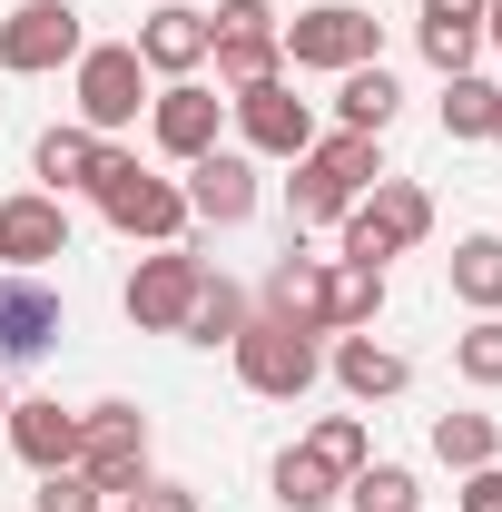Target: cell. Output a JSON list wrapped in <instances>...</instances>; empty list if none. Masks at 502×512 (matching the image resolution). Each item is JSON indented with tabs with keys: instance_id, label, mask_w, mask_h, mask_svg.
I'll return each mask as SVG.
<instances>
[{
	"instance_id": "obj_4",
	"label": "cell",
	"mask_w": 502,
	"mask_h": 512,
	"mask_svg": "<svg viewBox=\"0 0 502 512\" xmlns=\"http://www.w3.org/2000/svg\"><path fill=\"white\" fill-rule=\"evenodd\" d=\"M345 256H365V266H384V256H404L424 227H434V197L424 188H404V178H375V197H355L345 217Z\"/></svg>"
},
{
	"instance_id": "obj_36",
	"label": "cell",
	"mask_w": 502,
	"mask_h": 512,
	"mask_svg": "<svg viewBox=\"0 0 502 512\" xmlns=\"http://www.w3.org/2000/svg\"><path fill=\"white\" fill-rule=\"evenodd\" d=\"M0 424H10V394H0Z\"/></svg>"
},
{
	"instance_id": "obj_5",
	"label": "cell",
	"mask_w": 502,
	"mask_h": 512,
	"mask_svg": "<svg viewBox=\"0 0 502 512\" xmlns=\"http://www.w3.org/2000/svg\"><path fill=\"white\" fill-rule=\"evenodd\" d=\"M79 473L99 493H138L148 483V414L138 404H89L79 414Z\"/></svg>"
},
{
	"instance_id": "obj_25",
	"label": "cell",
	"mask_w": 502,
	"mask_h": 512,
	"mask_svg": "<svg viewBox=\"0 0 502 512\" xmlns=\"http://www.w3.org/2000/svg\"><path fill=\"white\" fill-rule=\"evenodd\" d=\"M493 119H502V89L493 79H443V138H493Z\"/></svg>"
},
{
	"instance_id": "obj_27",
	"label": "cell",
	"mask_w": 502,
	"mask_h": 512,
	"mask_svg": "<svg viewBox=\"0 0 502 512\" xmlns=\"http://www.w3.org/2000/svg\"><path fill=\"white\" fill-rule=\"evenodd\" d=\"M335 483H345V473H325L306 444L276 453V503H286V512H325V503H335Z\"/></svg>"
},
{
	"instance_id": "obj_12",
	"label": "cell",
	"mask_w": 502,
	"mask_h": 512,
	"mask_svg": "<svg viewBox=\"0 0 502 512\" xmlns=\"http://www.w3.org/2000/svg\"><path fill=\"white\" fill-rule=\"evenodd\" d=\"M60 296L40 286V276H0V365H30V355H50L60 345Z\"/></svg>"
},
{
	"instance_id": "obj_34",
	"label": "cell",
	"mask_w": 502,
	"mask_h": 512,
	"mask_svg": "<svg viewBox=\"0 0 502 512\" xmlns=\"http://www.w3.org/2000/svg\"><path fill=\"white\" fill-rule=\"evenodd\" d=\"M463 512H502V473L483 463V473H463Z\"/></svg>"
},
{
	"instance_id": "obj_2",
	"label": "cell",
	"mask_w": 502,
	"mask_h": 512,
	"mask_svg": "<svg viewBox=\"0 0 502 512\" xmlns=\"http://www.w3.org/2000/svg\"><path fill=\"white\" fill-rule=\"evenodd\" d=\"M89 197H99V217H109V227H128V237H158V247H168V237L188 227V188L148 178V168H138V158H119V148L99 158Z\"/></svg>"
},
{
	"instance_id": "obj_1",
	"label": "cell",
	"mask_w": 502,
	"mask_h": 512,
	"mask_svg": "<svg viewBox=\"0 0 502 512\" xmlns=\"http://www.w3.org/2000/svg\"><path fill=\"white\" fill-rule=\"evenodd\" d=\"M384 168H375V138H355V128H335V138H315L306 158H296V227H335L355 197L375 188Z\"/></svg>"
},
{
	"instance_id": "obj_19",
	"label": "cell",
	"mask_w": 502,
	"mask_h": 512,
	"mask_svg": "<svg viewBox=\"0 0 502 512\" xmlns=\"http://www.w3.org/2000/svg\"><path fill=\"white\" fill-rule=\"evenodd\" d=\"M128 50H138L148 69H178V79H188V69L207 60V10H158V20H148Z\"/></svg>"
},
{
	"instance_id": "obj_10",
	"label": "cell",
	"mask_w": 502,
	"mask_h": 512,
	"mask_svg": "<svg viewBox=\"0 0 502 512\" xmlns=\"http://www.w3.org/2000/svg\"><path fill=\"white\" fill-rule=\"evenodd\" d=\"M138 99H148V60H138L128 40H109V50H79V119L99 128V138L138 119Z\"/></svg>"
},
{
	"instance_id": "obj_7",
	"label": "cell",
	"mask_w": 502,
	"mask_h": 512,
	"mask_svg": "<svg viewBox=\"0 0 502 512\" xmlns=\"http://www.w3.org/2000/svg\"><path fill=\"white\" fill-rule=\"evenodd\" d=\"M89 40H79V10L69 0H20L10 20H0V69L10 79H40V69H60V60H79Z\"/></svg>"
},
{
	"instance_id": "obj_28",
	"label": "cell",
	"mask_w": 502,
	"mask_h": 512,
	"mask_svg": "<svg viewBox=\"0 0 502 512\" xmlns=\"http://www.w3.org/2000/svg\"><path fill=\"white\" fill-rule=\"evenodd\" d=\"M493 444H502L493 414H443V424H434V453L453 463V473H483V463H493Z\"/></svg>"
},
{
	"instance_id": "obj_30",
	"label": "cell",
	"mask_w": 502,
	"mask_h": 512,
	"mask_svg": "<svg viewBox=\"0 0 502 512\" xmlns=\"http://www.w3.org/2000/svg\"><path fill=\"white\" fill-rule=\"evenodd\" d=\"M306 453L325 463V473H365V424H355V414H325V424L306 434Z\"/></svg>"
},
{
	"instance_id": "obj_35",
	"label": "cell",
	"mask_w": 502,
	"mask_h": 512,
	"mask_svg": "<svg viewBox=\"0 0 502 512\" xmlns=\"http://www.w3.org/2000/svg\"><path fill=\"white\" fill-rule=\"evenodd\" d=\"M483 40H493V50H502V0H493V10H483Z\"/></svg>"
},
{
	"instance_id": "obj_31",
	"label": "cell",
	"mask_w": 502,
	"mask_h": 512,
	"mask_svg": "<svg viewBox=\"0 0 502 512\" xmlns=\"http://www.w3.org/2000/svg\"><path fill=\"white\" fill-rule=\"evenodd\" d=\"M40 512H109V493L79 463H60V473H40Z\"/></svg>"
},
{
	"instance_id": "obj_22",
	"label": "cell",
	"mask_w": 502,
	"mask_h": 512,
	"mask_svg": "<svg viewBox=\"0 0 502 512\" xmlns=\"http://www.w3.org/2000/svg\"><path fill=\"white\" fill-rule=\"evenodd\" d=\"M247 316H256V306H247V286H227V276H207L178 335H197V345H237V335H247Z\"/></svg>"
},
{
	"instance_id": "obj_6",
	"label": "cell",
	"mask_w": 502,
	"mask_h": 512,
	"mask_svg": "<svg viewBox=\"0 0 502 512\" xmlns=\"http://www.w3.org/2000/svg\"><path fill=\"white\" fill-rule=\"evenodd\" d=\"M207 60H217V79L227 89H256V79H276V10L266 0H217L207 10Z\"/></svg>"
},
{
	"instance_id": "obj_18",
	"label": "cell",
	"mask_w": 502,
	"mask_h": 512,
	"mask_svg": "<svg viewBox=\"0 0 502 512\" xmlns=\"http://www.w3.org/2000/svg\"><path fill=\"white\" fill-rule=\"evenodd\" d=\"M266 316L296 325V335H335V325H325V266H315V256H286V266L266 276Z\"/></svg>"
},
{
	"instance_id": "obj_37",
	"label": "cell",
	"mask_w": 502,
	"mask_h": 512,
	"mask_svg": "<svg viewBox=\"0 0 502 512\" xmlns=\"http://www.w3.org/2000/svg\"><path fill=\"white\" fill-rule=\"evenodd\" d=\"M493 138H502V119H493Z\"/></svg>"
},
{
	"instance_id": "obj_14",
	"label": "cell",
	"mask_w": 502,
	"mask_h": 512,
	"mask_svg": "<svg viewBox=\"0 0 502 512\" xmlns=\"http://www.w3.org/2000/svg\"><path fill=\"white\" fill-rule=\"evenodd\" d=\"M0 256H10V276H30V266L69 256V217H60V197H10V207H0Z\"/></svg>"
},
{
	"instance_id": "obj_26",
	"label": "cell",
	"mask_w": 502,
	"mask_h": 512,
	"mask_svg": "<svg viewBox=\"0 0 502 512\" xmlns=\"http://www.w3.org/2000/svg\"><path fill=\"white\" fill-rule=\"evenodd\" d=\"M453 296L483 306V316L502 306V237H463V247H453Z\"/></svg>"
},
{
	"instance_id": "obj_17",
	"label": "cell",
	"mask_w": 502,
	"mask_h": 512,
	"mask_svg": "<svg viewBox=\"0 0 502 512\" xmlns=\"http://www.w3.org/2000/svg\"><path fill=\"white\" fill-rule=\"evenodd\" d=\"M483 10H493V0H424V60H434L443 79L473 69V50H483Z\"/></svg>"
},
{
	"instance_id": "obj_3",
	"label": "cell",
	"mask_w": 502,
	"mask_h": 512,
	"mask_svg": "<svg viewBox=\"0 0 502 512\" xmlns=\"http://www.w3.org/2000/svg\"><path fill=\"white\" fill-rule=\"evenodd\" d=\"M227 355H237L247 394H276V404H296V394L325 375V345H315V335H296V325H276V316H247V335H237Z\"/></svg>"
},
{
	"instance_id": "obj_20",
	"label": "cell",
	"mask_w": 502,
	"mask_h": 512,
	"mask_svg": "<svg viewBox=\"0 0 502 512\" xmlns=\"http://www.w3.org/2000/svg\"><path fill=\"white\" fill-rule=\"evenodd\" d=\"M404 375H414V365H404L394 345H375V335H345V345H335V384H345L355 404H375V394H404Z\"/></svg>"
},
{
	"instance_id": "obj_33",
	"label": "cell",
	"mask_w": 502,
	"mask_h": 512,
	"mask_svg": "<svg viewBox=\"0 0 502 512\" xmlns=\"http://www.w3.org/2000/svg\"><path fill=\"white\" fill-rule=\"evenodd\" d=\"M128 503H138V512H197V493H188V483H138Z\"/></svg>"
},
{
	"instance_id": "obj_24",
	"label": "cell",
	"mask_w": 502,
	"mask_h": 512,
	"mask_svg": "<svg viewBox=\"0 0 502 512\" xmlns=\"http://www.w3.org/2000/svg\"><path fill=\"white\" fill-rule=\"evenodd\" d=\"M375 306H384V266H365V256L325 266V325H365Z\"/></svg>"
},
{
	"instance_id": "obj_9",
	"label": "cell",
	"mask_w": 502,
	"mask_h": 512,
	"mask_svg": "<svg viewBox=\"0 0 502 512\" xmlns=\"http://www.w3.org/2000/svg\"><path fill=\"white\" fill-rule=\"evenodd\" d=\"M197 286H207V266H197L188 247H158L128 276V325H138V335H178L188 306H197Z\"/></svg>"
},
{
	"instance_id": "obj_16",
	"label": "cell",
	"mask_w": 502,
	"mask_h": 512,
	"mask_svg": "<svg viewBox=\"0 0 502 512\" xmlns=\"http://www.w3.org/2000/svg\"><path fill=\"white\" fill-rule=\"evenodd\" d=\"M0 434L20 444V463H30V473L79 463V414H69V404H10V424H0Z\"/></svg>"
},
{
	"instance_id": "obj_23",
	"label": "cell",
	"mask_w": 502,
	"mask_h": 512,
	"mask_svg": "<svg viewBox=\"0 0 502 512\" xmlns=\"http://www.w3.org/2000/svg\"><path fill=\"white\" fill-rule=\"evenodd\" d=\"M394 99H404V89H394V69L365 60V69H345V99H335V109H345L355 138H375V128H394Z\"/></svg>"
},
{
	"instance_id": "obj_11",
	"label": "cell",
	"mask_w": 502,
	"mask_h": 512,
	"mask_svg": "<svg viewBox=\"0 0 502 512\" xmlns=\"http://www.w3.org/2000/svg\"><path fill=\"white\" fill-rule=\"evenodd\" d=\"M227 109H237V128H247L256 158H306L315 148V109L286 89V79H256V89H237Z\"/></svg>"
},
{
	"instance_id": "obj_8",
	"label": "cell",
	"mask_w": 502,
	"mask_h": 512,
	"mask_svg": "<svg viewBox=\"0 0 502 512\" xmlns=\"http://www.w3.org/2000/svg\"><path fill=\"white\" fill-rule=\"evenodd\" d=\"M276 50L296 69H365L375 60V20H365L355 0H325V10H306V20L276 30Z\"/></svg>"
},
{
	"instance_id": "obj_21",
	"label": "cell",
	"mask_w": 502,
	"mask_h": 512,
	"mask_svg": "<svg viewBox=\"0 0 502 512\" xmlns=\"http://www.w3.org/2000/svg\"><path fill=\"white\" fill-rule=\"evenodd\" d=\"M30 158H40V178H50V188H89V178H99V158H109V138H99V128H50Z\"/></svg>"
},
{
	"instance_id": "obj_13",
	"label": "cell",
	"mask_w": 502,
	"mask_h": 512,
	"mask_svg": "<svg viewBox=\"0 0 502 512\" xmlns=\"http://www.w3.org/2000/svg\"><path fill=\"white\" fill-rule=\"evenodd\" d=\"M188 217H207V227H247V217H256V168L227 158V148L188 158Z\"/></svg>"
},
{
	"instance_id": "obj_32",
	"label": "cell",
	"mask_w": 502,
	"mask_h": 512,
	"mask_svg": "<svg viewBox=\"0 0 502 512\" xmlns=\"http://www.w3.org/2000/svg\"><path fill=\"white\" fill-rule=\"evenodd\" d=\"M453 365H463L473 384H502V316H483V325H473V335L453 345Z\"/></svg>"
},
{
	"instance_id": "obj_15",
	"label": "cell",
	"mask_w": 502,
	"mask_h": 512,
	"mask_svg": "<svg viewBox=\"0 0 502 512\" xmlns=\"http://www.w3.org/2000/svg\"><path fill=\"white\" fill-rule=\"evenodd\" d=\"M217 119H227V99H217V89H197V79H178V89L148 109V128H158V148H168V158H207V148H217Z\"/></svg>"
},
{
	"instance_id": "obj_29",
	"label": "cell",
	"mask_w": 502,
	"mask_h": 512,
	"mask_svg": "<svg viewBox=\"0 0 502 512\" xmlns=\"http://www.w3.org/2000/svg\"><path fill=\"white\" fill-rule=\"evenodd\" d=\"M345 503H355V512H414L424 493H414L404 463H365V473H345Z\"/></svg>"
}]
</instances>
